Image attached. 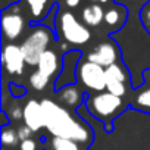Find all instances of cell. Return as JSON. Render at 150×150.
<instances>
[{
    "instance_id": "obj_13",
    "label": "cell",
    "mask_w": 150,
    "mask_h": 150,
    "mask_svg": "<svg viewBox=\"0 0 150 150\" xmlns=\"http://www.w3.org/2000/svg\"><path fill=\"white\" fill-rule=\"evenodd\" d=\"M127 21V9L122 5H115L105 12V24L110 28H121Z\"/></svg>"
},
{
    "instance_id": "obj_21",
    "label": "cell",
    "mask_w": 150,
    "mask_h": 150,
    "mask_svg": "<svg viewBox=\"0 0 150 150\" xmlns=\"http://www.w3.org/2000/svg\"><path fill=\"white\" fill-rule=\"evenodd\" d=\"M33 134H34V131L30 127H27V125H21L18 128V135H19V140L21 141L28 140V138H33Z\"/></svg>"
},
{
    "instance_id": "obj_24",
    "label": "cell",
    "mask_w": 150,
    "mask_h": 150,
    "mask_svg": "<svg viewBox=\"0 0 150 150\" xmlns=\"http://www.w3.org/2000/svg\"><path fill=\"white\" fill-rule=\"evenodd\" d=\"M80 3H81V0H65V5H66L68 8H71V9L77 8Z\"/></svg>"
},
{
    "instance_id": "obj_15",
    "label": "cell",
    "mask_w": 150,
    "mask_h": 150,
    "mask_svg": "<svg viewBox=\"0 0 150 150\" xmlns=\"http://www.w3.org/2000/svg\"><path fill=\"white\" fill-rule=\"evenodd\" d=\"M105 69H106V84L108 83H115V81L127 83L128 78H129L127 69L119 63H113V65H110Z\"/></svg>"
},
{
    "instance_id": "obj_12",
    "label": "cell",
    "mask_w": 150,
    "mask_h": 150,
    "mask_svg": "<svg viewBox=\"0 0 150 150\" xmlns=\"http://www.w3.org/2000/svg\"><path fill=\"white\" fill-rule=\"evenodd\" d=\"M81 19L87 27H99L105 22V9L100 3H91L83 9Z\"/></svg>"
},
{
    "instance_id": "obj_17",
    "label": "cell",
    "mask_w": 150,
    "mask_h": 150,
    "mask_svg": "<svg viewBox=\"0 0 150 150\" xmlns=\"http://www.w3.org/2000/svg\"><path fill=\"white\" fill-rule=\"evenodd\" d=\"M50 147L52 150H81L80 143L63 137H53L50 141Z\"/></svg>"
},
{
    "instance_id": "obj_11",
    "label": "cell",
    "mask_w": 150,
    "mask_h": 150,
    "mask_svg": "<svg viewBox=\"0 0 150 150\" xmlns=\"http://www.w3.org/2000/svg\"><path fill=\"white\" fill-rule=\"evenodd\" d=\"M57 96H59V100H60L65 106H68V108H71V109L77 108L80 103H83V99L87 97L78 87H75L74 84H69V86L62 87V88L59 90Z\"/></svg>"
},
{
    "instance_id": "obj_20",
    "label": "cell",
    "mask_w": 150,
    "mask_h": 150,
    "mask_svg": "<svg viewBox=\"0 0 150 150\" xmlns=\"http://www.w3.org/2000/svg\"><path fill=\"white\" fill-rule=\"evenodd\" d=\"M19 150H41V144L35 138H28L19 143Z\"/></svg>"
},
{
    "instance_id": "obj_27",
    "label": "cell",
    "mask_w": 150,
    "mask_h": 150,
    "mask_svg": "<svg viewBox=\"0 0 150 150\" xmlns=\"http://www.w3.org/2000/svg\"><path fill=\"white\" fill-rule=\"evenodd\" d=\"M2 150H8V147H3V149H2Z\"/></svg>"
},
{
    "instance_id": "obj_4",
    "label": "cell",
    "mask_w": 150,
    "mask_h": 150,
    "mask_svg": "<svg viewBox=\"0 0 150 150\" xmlns=\"http://www.w3.org/2000/svg\"><path fill=\"white\" fill-rule=\"evenodd\" d=\"M52 28L46 25H35L21 44V50L27 65L37 66L43 53L49 50V44L52 43Z\"/></svg>"
},
{
    "instance_id": "obj_2",
    "label": "cell",
    "mask_w": 150,
    "mask_h": 150,
    "mask_svg": "<svg viewBox=\"0 0 150 150\" xmlns=\"http://www.w3.org/2000/svg\"><path fill=\"white\" fill-rule=\"evenodd\" d=\"M86 106L93 118L103 122L106 131H112V121L125 110L127 103L122 100V97L115 96L106 90L87 96Z\"/></svg>"
},
{
    "instance_id": "obj_7",
    "label": "cell",
    "mask_w": 150,
    "mask_h": 150,
    "mask_svg": "<svg viewBox=\"0 0 150 150\" xmlns=\"http://www.w3.org/2000/svg\"><path fill=\"white\" fill-rule=\"evenodd\" d=\"M19 5H12L8 9H3L2 13V33L3 38L15 41L19 38L25 30V19L21 13Z\"/></svg>"
},
{
    "instance_id": "obj_16",
    "label": "cell",
    "mask_w": 150,
    "mask_h": 150,
    "mask_svg": "<svg viewBox=\"0 0 150 150\" xmlns=\"http://www.w3.org/2000/svg\"><path fill=\"white\" fill-rule=\"evenodd\" d=\"M132 106L138 110L150 113V87L137 91V94L134 97V102H132Z\"/></svg>"
},
{
    "instance_id": "obj_1",
    "label": "cell",
    "mask_w": 150,
    "mask_h": 150,
    "mask_svg": "<svg viewBox=\"0 0 150 150\" xmlns=\"http://www.w3.org/2000/svg\"><path fill=\"white\" fill-rule=\"evenodd\" d=\"M41 106L44 110V128L53 137L71 138L83 144H90L94 140L90 125L81 119H77L63 106L50 99L41 100Z\"/></svg>"
},
{
    "instance_id": "obj_25",
    "label": "cell",
    "mask_w": 150,
    "mask_h": 150,
    "mask_svg": "<svg viewBox=\"0 0 150 150\" xmlns=\"http://www.w3.org/2000/svg\"><path fill=\"white\" fill-rule=\"evenodd\" d=\"M143 19H144V24H150V8H146L144 12H143Z\"/></svg>"
},
{
    "instance_id": "obj_26",
    "label": "cell",
    "mask_w": 150,
    "mask_h": 150,
    "mask_svg": "<svg viewBox=\"0 0 150 150\" xmlns=\"http://www.w3.org/2000/svg\"><path fill=\"white\" fill-rule=\"evenodd\" d=\"M93 3H108L109 0H91Z\"/></svg>"
},
{
    "instance_id": "obj_6",
    "label": "cell",
    "mask_w": 150,
    "mask_h": 150,
    "mask_svg": "<svg viewBox=\"0 0 150 150\" xmlns=\"http://www.w3.org/2000/svg\"><path fill=\"white\" fill-rule=\"evenodd\" d=\"M77 81L90 91L106 90V69L91 60H80L77 68Z\"/></svg>"
},
{
    "instance_id": "obj_10",
    "label": "cell",
    "mask_w": 150,
    "mask_h": 150,
    "mask_svg": "<svg viewBox=\"0 0 150 150\" xmlns=\"http://www.w3.org/2000/svg\"><path fill=\"white\" fill-rule=\"evenodd\" d=\"M24 122L34 132L40 131L44 127V110H43L41 102L30 100L24 106Z\"/></svg>"
},
{
    "instance_id": "obj_22",
    "label": "cell",
    "mask_w": 150,
    "mask_h": 150,
    "mask_svg": "<svg viewBox=\"0 0 150 150\" xmlns=\"http://www.w3.org/2000/svg\"><path fill=\"white\" fill-rule=\"evenodd\" d=\"M9 87H11V94L15 96V97H22V96L27 94V88L24 86H16V84L12 83Z\"/></svg>"
},
{
    "instance_id": "obj_23",
    "label": "cell",
    "mask_w": 150,
    "mask_h": 150,
    "mask_svg": "<svg viewBox=\"0 0 150 150\" xmlns=\"http://www.w3.org/2000/svg\"><path fill=\"white\" fill-rule=\"evenodd\" d=\"M11 118L15 121L24 119V109H21L19 106H15L13 109H11Z\"/></svg>"
},
{
    "instance_id": "obj_9",
    "label": "cell",
    "mask_w": 150,
    "mask_h": 150,
    "mask_svg": "<svg viewBox=\"0 0 150 150\" xmlns=\"http://www.w3.org/2000/svg\"><path fill=\"white\" fill-rule=\"evenodd\" d=\"M87 59L103 66V68H108L113 63H118V59H119V49L116 47L115 43L112 41H105V43H100L94 50H91L88 54H87Z\"/></svg>"
},
{
    "instance_id": "obj_8",
    "label": "cell",
    "mask_w": 150,
    "mask_h": 150,
    "mask_svg": "<svg viewBox=\"0 0 150 150\" xmlns=\"http://www.w3.org/2000/svg\"><path fill=\"white\" fill-rule=\"evenodd\" d=\"M2 63L5 71L9 75H22L24 68L27 65L21 46L16 44H5L2 49Z\"/></svg>"
},
{
    "instance_id": "obj_5",
    "label": "cell",
    "mask_w": 150,
    "mask_h": 150,
    "mask_svg": "<svg viewBox=\"0 0 150 150\" xmlns=\"http://www.w3.org/2000/svg\"><path fill=\"white\" fill-rule=\"evenodd\" d=\"M62 66H63V62H60L56 52L50 49L46 50L37 63V71H34L30 75V80H28L30 86L35 91L46 90L52 78L62 72Z\"/></svg>"
},
{
    "instance_id": "obj_3",
    "label": "cell",
    "mask_w": 150,
    "mask_h": 150,
    "mask_svg": "<svg viewBox=\"0 0 150 150\" xmlns=\"http://www.w3.org/2000/svg\"><path fill=\"white\" fill-rule=\"evenodd\" d=\"M56 31L68 44L83 46L91 38V33L84 22H80L72 12L63 11L56 18Z\"/></svg>"
},
{
    "instance_id": "obj_14",
    "label": "cell",
    "mask_w": 150,
    "mask_h": 150,
    "mask_svg": "<svg viewBox=\"0 0 150 150\" xmlns=\"http://www.w3.org/2000/svg\"><path fill=\"white\" fill-rule=\"evenodd\" d=\"M21 2L28 8L33 22H41V19L50 12L49 0H21Z\"/></svg>"
},
{
    "instance_id": "obj_19",
    "label": "cell",
    "mask_w": 150,
    "mask_h": 150,
    "mask_svg": "<svg viewBox=\"0 0 150 150\" xmlns=\"http://www.w3.org/2000/svg\"><path fill=\"white\" fill-rule=\"evenodd\" d=\"M106 90L115 96L124 97L127 94V83L122 81H115V83H108L106 84Z\"/></svg>"
},
{
    "instance_id": "obj_18",
    "label": "cell",
    "mask_w": 150,
    "mask_h": 150,
    "mask_svg": "<svg viewBox=\"0 0 150 150\" xmlns=\"http://www.w3.org/2000/svg\"><path fill=\"white\" fill-rule=\"evenodd\" d=\"M21 143L18 129H13L12 127H3L2 129V144L3 147H15Z\"/></svg>"
}]
</instances>
